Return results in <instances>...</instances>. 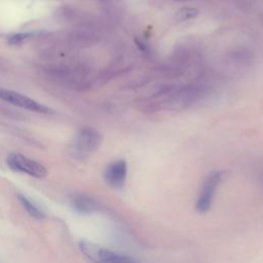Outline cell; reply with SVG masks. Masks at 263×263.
Returning <instances> with one entry per match:
<instances>
[{
    "label": "cell",
    "instance_id": "obj_1",
    "mask_svg": "<svg viewBox=\"0 0 263 263\" xmlns=\"http://www.w3.org/2000/svg\"><path fill=\"white\" fill-rule=\"evenodd\" d=\"M79 249L92 263H139L130 256L113 252L88 240H80Z\"/></svg>",
    "mask_w": 263,
    "mask_h": 263
},
{
    "label": "cell",
    "instance_id": "obj_2",
    "mask_svg": "<svg viewBox=\"0 0 263 263\" xmlns=\"http://www.w3.org/2000/svg\"><path fill=\"white\" fill-rule=\"evenodd\" d=\"M223 175L222 172H214L203 181L195 202V209L198 213L203 214L211 209L217 189L223 180Z\"/></svg>",
    "mask_w": 263,
    "mask_h": 263
},
{
    "label": "cell",
    "instance_id": "obj_3",
    "mask_svg": "<svg viewBox=\"0 0 263 263\" xmlns=\"http://www.w3.org/2000/svg\"><path fill=\"white\" fill-rule=\"evenodd\" d=\"M0 100L5 101L11 105L17 106L20 108L36 112V113H42V114H49L52 113V110L43 104H40L39 102L23 95L14 90L5 89L0 87Z\"/></svg>",
    "mask_w": 263,
    "mask_h": 263
},
{
    "label": "cell",
    "instance_id": "obj_4",
    "mask_svg": "<svg viewBox=\"0 0 263 263\" xmlns=\"http://www.w3.org/2000/svg\"><path fill=\"white\" fill-rule=\"evenodd\" d=\"M7 165L14 172L27 174L35 178H43L47 174L46 168L41 163L20 153L9 154L7 157Z\"/></svg>",
    "mask_w": 263,
    "mask_h": 263
},
{
    "label": "cell",
    "instance_id": "obj_5",
    "mask_svg": "<svg viewBox=\"0 0 263 263\" xmlns=\"http://www.w3.org/2000/svg\"><path fill=\"white\" fill-rule=\"evenodd\" d=\"M102 142L101 135L92 128L81 129L74 140V148L81 154L89 153L96 150Z\"/></svg>",
    "mask_w": 263,
    "mask_h": 263
},
{
    "label": "cell",
    "instance_id": "obj_6",
    "mask_svg": "<svg viewBox=\"0 0 263 263\" xmlns=\"http://www.w3.org/2000/svg\"><path fill=\"white\" fill-rule=\"evenodd\" d=\"M127 176V165L122 159L111 162L105 170L104 177L107 184L115 189L123 187Z\"/></svg>",
    "mask_w": 263,
    "mask_h": 263
},
{
    "label": "cell",
    "instance_id": "obj_7",
    "mask_svg": "<svg viewBox=\"0 0 263 263\" xmlns=\"http://www.w3.org/2000/svg\"><path fill=\"white\" fill-rule=\"evenodd\" d=\"M72 208L80 214H91L99 210V203L84 194H74L70 198Z\"/></svg>",
    "mask_w": 263,
    "mask_h": 263
},
{
    "label": "cell",
    "instance_id": "obj_8",
    "mask_svg": "<svg viewBox=\"0 0 263 263\" xmlns=\"http://www.w3.org/2000/svg\"><path fill=\"white\" fill-rule=\"evenodd\" d=\"M18 200L24 206V209L29 213L30 216L36 218V219H42L44 218V213L43 211L36 204L34 203L30 198H28L25 195H18Z\"/></svg>",
    "mask_w": 263,
    "mask_h": 263
},
{
    "label": "cell",
    "instance_id": "obj_9",
    "mask_svg": "<svg viewBox=\"0 0 263 263\" xmlns=\"http://www.w3.org/2000/svg\"><path fill=\"white\" fill-rule=\"evenodd\" d=\"M197 15V10L191 7H184L181 8L177 11L176 13V18L180 22L183 21H187V20H191L193 17H195Z\"/></svg>",
    "mask_w": 263,
    "mask_h": 263
},
{
    "label": "cell",
    "instance_id": "obj_10",
    "mask_svg": "<svg viewBox=\"0 0 263 263\" xmlns=\"http://www.w3.org/2000/svg\"><path fill=\"white\" fill-rule=\"evenodd\" d=\"M180 1H181V0H180Z\"/></svg>",
    "mask_w": 263,
    "mask_h": 263
}]
</instances>
